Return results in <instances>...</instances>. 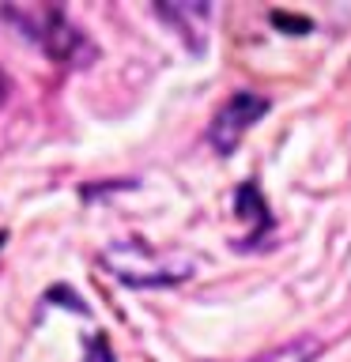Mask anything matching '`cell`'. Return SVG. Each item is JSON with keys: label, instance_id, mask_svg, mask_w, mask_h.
<instances>
[{"label": "cell", "instance_id": "obj_1", "mask_svg": "<svg viewBox=\"0 0 351 362\" xmlns=\"http://www.w3.org/2000/svg\"><path fill=\"white\" fill-rule=\"evenodd\" d=\"M268 113V102L260 98V95H234L226 106L215 113V121H212V132H208V140L219 147L223 155H231L234 147H238V140L253 129V124L260 121Z\"/></svg>", "mask_w": 351, "mask_h": 362}, {"label": "cell", "instance_id": "obj_2", "mask_svg": "<svg viewBox=\"0 0 351 362\" xmlns=\"http://www.w3.org/2000/svg\"><path fill=\"white\" fill-rule=\"evenodd\" d=\"M317 355H321V344H317V339H291V344L272 347L265 355H253L246 362H313Z\"/></svg>", "mask_w": 351, "mask_h": 362}]
</instances>
